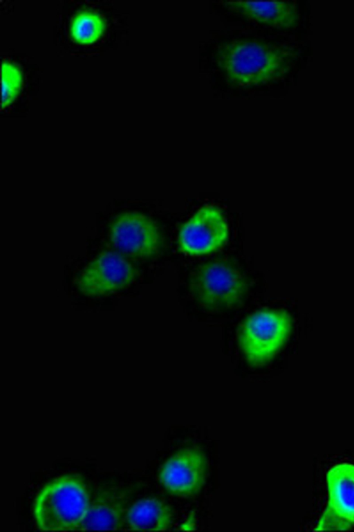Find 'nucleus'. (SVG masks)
Wrapping results in <instances>:
<instances>
[{
    "mask_svg": "<svg viewBox=\"0 0 354 532\" xmlns=\"http://www.w3.org/2000/svg\"><path fill=\"white\" fill-rule=\"evenodd\" d=\"M207 466L206 459L199 450L186 448L163 464L159 479L171 493L180 496L191 495L204 485Z\"/></svg>",
    "mask_w": 354,
    "mask_h": 532,
    "instance_id": "12",
    "label": "nucleus"
},
{
    "mask_svg": "<svg viewBox=\"0 0 354 532\" xmlns=\"http://www.w3.org/2000/svg\"><path fill=\"white\" fill-rule=\"evenodd\" d=\"M299 52L293 42L234 38L216 45L213 60L230 84L257 88L283 80L295 66Z\"/></svg>",
    "mask_w": 354,
    "mask_h": 532,
    "instance_id": "2",
    "label": "nucleus"
},
{
    "mask_svg": "<svg viewBox=\"0 0 354 532\" xmlns=\"http://www.w3.org/2000/svg\"><path fill=\"white\" fill-rule=\"evenodd\" d=\"M228 232V226L221 212L214 206H204L182 226L179 246L187 255L208 254L223 245Z\"/></svg>",
    "mask_w": 354,
    "mask_h": 532,
    "instance_id": "9",
    "label": "nucleus"
},
{
    "mask_svg": "<svg viewBox=\"0 0 354 532\" xmlns=\"http://www.w3.org/2000/svg\"><path fill=\"white\" fill-rule=\"evenodd\" d=\"M247 291L239 270L223 261L204 264L194 273L191 291L197 302L209 310L233 308L243 300Z\"/></svg>",
    "mask_w": 354,
    "mask_h": 532,
    "instance_id": "5",
    "label": "nucleus"
},
{
    "mask_svg": "<svg viewBox=\"0 0 354 532\" xmlns=\"http://www.w3.org/2000/svg\"><path fill=\"white\" fill-rule=\"evenodd\" d=\"M290 329L291 320L286 312L258 311L248 317L241 327L239 338L241 347L250 363L262 364L281 349Z\"/></svg>",
    "mask_w": 354,
    "mask_h": 532,
    "instance_id": "6",
    "label": "nucleus"
},
{
    "mask_svg": "<svg viewBox=\"0 0 354 532\" xmlns=\"http://www.w3.org/2000/svg\"><path fill=\"white\" fill-rule=\"evenodd\" d=\"M135 277L136 271L130 263L115 253L105 252L84 268L76 286L86 296L100 297L125 288Z\"/></svg>",
    "mask_w": 354,
    "mask_h": 532,
    "instance_id": "8",
    "label": "nucleus"
},
{
    "mask_svg": "<svg viewBox=\"0 0 354 532\" xmlns=\"http://www.w3.org/2000/svg\"><path fill=\"white\" fill-rule=\"evenodd\" d=\"M172 520L169 506L156 498H145L128 509L126 526L136 531H165Z\"/></svg>",
    "mask_w": 354,
    "mask_h": 532,
    "instance_id": "14",
    "label": "nucleus"
},
{
    "mask_svg": "<svg viewBox=\"0 0 354 532\" xmlns=\"http://www.w3.org/2000/svg\"><path fill=\"white\" fill-rule=\"evenodd\" d=\"M1 116H26L42 82L41 68L32 57L11 48L1 51Z\"/></svg>",
    "mask_w": 354,
    "mask_h": 532,
    "instance_id": "4",
    "label": "nucleus"
},
{
    "mask_svg": "<svg viewBox=\"0 0 354 532\" xmlns=\"http://www.w3.org/2000/svg\"><path fill=\"white\" fill-rule=\"evenodd\" d=\"M89 502L80 480L59 476L46 484L36 497L33 510L37 524L43 531L80 530Z\"/></svg>",
    "mask_w": 354,
    "mask_h": 532,
    "instance_id": "3",
    "label": "nucleus"
},
{
    "mask_svg": "<svg viewBox=\"0 0 354 532\" xmlns=\"http://www.w3.org/2000/svg\"><path fill=\"white\" fill-rule=\"evenodd\" d=\"M110 239L115 247L135 257H147L158 249L160 235L155 222L138 212L119 215L110 229Z\"/></svg>",
    "mask_w": 354,
    "mask_h": 532,
    "instance_id": "10",
    "label": "nucleus"
},
{
    "mask_svg": "<svg viewBox=\"0 0 354 532\" xmlns=\"http://www.w3.org/2000/svg\"><path fill=\"white\" fill-rule=\"evenodd\" d=\"M221 8L248 21L278 30H290L301 21L297 1H218Z\"/></svg>",
    "mask_w": 354,
    "mask_h": 532,
    "instance_id": "11",
    "label": "nucleus"
},
{
    "mask_svg": "<svg viewBox=\"0 0 354 532\" xmlns=\"http://www.w3.org/2000/svg\"><path fill=\"white\" fill-rule=\"evenodd\" d=\"M129 10L109 0H64L56 8L53 44L57 53L97 57L126 44Z\"/></svg>",
    "mask_w": 354,
    "mask_h": 532,
    "instance_id": "1",
    "label": "nucleus"
},
{
    "mask_svg": "<svg viewBox=\"0 0 354 532\" xmlns=\"http://www.w3.org/2000/svg\"><path fill=\"white\" fill-rule=\"evenodd\" d=\"M124 497L118 493L104 492L89 504L80 530H118L126 527L129 508Z\"/></svg>",
    "mask_w": 354,
    "mask_h": 532,
    "instance_id": "13",
    "label": "nucleus"
},
{
    "mask_svg": "<svg viewBox=\"0 0 354 532\" xmlns=\"http://www.w3.org/2000/svg\"><path fill=\"white\" fill-rule=\"evenodd\" d=\"M328 501L315 530L346 531L354 526V464L342 462L327 472Z\"/></svg>",
    "mask_w": 354,
    "mask_h": 532,
    "instance_id": "7",
    "label": "nucleus"
}]
</instances>
